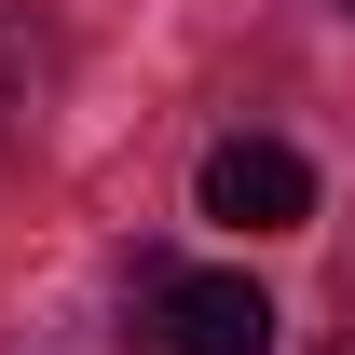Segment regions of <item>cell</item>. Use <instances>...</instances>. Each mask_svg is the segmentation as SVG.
Segmentation results:
<instances>
[{
	"instance_id": "obj_2",
	"label": "cell",
	"mask_w": 355,
	"mask_h": 355,
	"mask_svg": "<svg viewBox=\"0 0 355 355\" xmlns=\"http://www.w3.org/2000/svg\"><path fill=\"white\" fill-rule=\"evenodd\" d=\"M205 219L219 232H301L314 219V164L287 137H219L205 150Z\"/></svg>"
},
{
	"instance_id": "obj_1",
	"label": "cell",
	"mask_w": 355,
	"mask_h": 355,
	"mask_svg": "<svg viewBox=\"0 0 355 355\" xmlns=\"http://www.w3.org/2000/svg\"><path fill=\"white\" fill-rule=\"evenodd\" d=\"M150 355H273V301L246 273H150Z\"/></svg>"
},
{
	"instance_id": "obj_4",
	"label": "cell",
	"mask_w": 355,
	"mask_h": 355,
	"mask_svg": "<svg viewBox=\"0 0 355 355\" xmlns=\"http://www.w3.org/2000/svg\"><path fill=\"white\" fill-rule=\"evenodd\" d=\"M342 14H355V0H342Z\"/></svg>"
},
{
	"instance_id": "obj_3",
	"label": "cell",
	"mask_w": 355,
	"mask_h": 355,
	"mask_svg": "<svg viewBox=\"0 0 355 355\" xmlns=\"http://www.w3.org/2000/svg\"><path fill=\"white\" fill-rule=\"evenodd\" d=\"M28 96H42V42H28V28L0 14V137L28 123Z\"/></svg>"
}]
</instances>
